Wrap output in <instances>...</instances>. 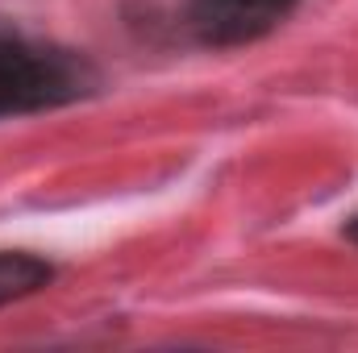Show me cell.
Here are the masks:
<instances>
[{
	"label": "cell",
	"mask_w": 358,
	"mask_h": 353,
	"mask_svg": "<svg viewBox=\"0 0 358 353\" xmlns=\"http://www.w3.org/2000/svg\"><path fill=\"white\" fill-rule=\"evenodd\" d=\"M55 278V266L42 262L38 254H21V250H0V308L13 299H25L34 291H42Z\"/></svg>",
	"instance_id": "3957f363"
},
{
	"label": "cell",
	"mask_w": 358,
	"mask_h": 353,
	"mask_svg": "<svg viewBox=\"0 0 358 353\" xmlns=\"http://www.w3.org/2000/svg\"><path fill=\"white\" fill-rule=\"evenodd\" d=\"M346 237H350V241H355V246H358V216H355V220H350V225H346Z\"/></svg>",
	"instance_id": "5b68a950"
},
{
	"label": "cell",
	"mask_w": 358,
	"mask_h": 353,
	"mask_svg": "<svg viewBox=\"0 0 358 353\" xmlns=\"http://www.w3.org/2000/svg\"><path fill=\"white\" fill-rule=\"evenodd\" d=\"M267 4L279 13V17H287V13H292V4H300V0H267Z\"/></svg>",
	"instance_id": "277c9868"
},
{
	"label": "cell",
	"mask_w": 358,
	"mask_h": 353,
	"mask_svg": "<svg viewBox=\"0 0 358 353\" xmlns=\"http://www.w3.org/2000/svg\"><path fill=\"white\" fill-rule=\"evenodd\" d=\"M187 17H192V29L200 33V42H208V46L255 42L271 25L283 21L267 0H187Z\"/></svg>",
	"instance_id": "7a4b0ae2"
},
{
	"label": "cell",
	"mask_w": 358,
	"mask_h": 353,
	"mask_svg": "<svg viewBox=\"0 0 358 353\" xmlns=\"http://www.w3.org/2000/svg\"><path fill=\"white\" fill-rule=\"evenodd\" d=\"M100 84L96 67L80 50L29 38L0 17V117H25L63 108L92 96Z\"/></svg>",
	"instance_id": "6da1fadb"
}]
</instances>
